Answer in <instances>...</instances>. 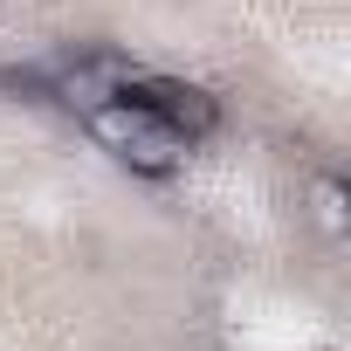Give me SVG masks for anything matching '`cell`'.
Masks as SVG:
<instances>
[{
	"instance_id": "obj_1",
	"label": "cell",
	"mask_w": 351,
	"mask_h": 351,
	"mask_svg": "<svg viewBox=\"0 0 351 351\" xmlns=\"http://www.w3.org/2000/svg\"><path fill=\"white\" fill-rule=\"evenodd\" d=\"M83 131H90L104 152H117V158L138 172V180H172V172L186 165V152H193L180 131H172V124H158V117H152L131 90H124L117 104L90 110V117H83Z\"/></svg>"
},
{
	"instance_id": "obj_4",
	"label": "cell",
	"mask_w": 351,
	"mask_h": 351,
	"mask_svg": "<svg viewBox=\"0 0 351 351\" xmlns=\"http://www.w3.org/2000/svg\"><path fill=\"white\" fill-rule=\"evenodd\" d=\"M303 214H310V228H317V234H330V241H344V234H351V193H344L337 172H317V180L303 186Z\"/></svg>"
},
{
	"instance_id": "obj_3",
	"label": "cell",
	"mask_w": 351,
	"mask_h": 351,
	"mask_svg": "<svg viewBox=\"0 0 351 351\" xmlns=\"http://www.w3.org/2000/svg\"><path fill=\"white\" fill-rule=\"evenodd\" d=\"M131 97H138L158 124H172L186 145H200V138H214V131H221V104H214L207 90H193V83H172V76H145V69H138Z\"/></svg>"
},
{
	"instance_id": "obj_2",
	"label": "cell",
	"mask_w": 351,
	"mask_h": 351,
	"mask_svg": "<svg viewBox=\"0 0 351 351\" xmlns=\"http://www.w3.org/2000/svg\"><path fill=\"white\" fill-rule=\"evenodd\" d=\"M131 83H138V62H124V56H62V62L49 69V97H56L76 124H83L90 110L117 104Z\"/></svg>"
}]
</instances>
